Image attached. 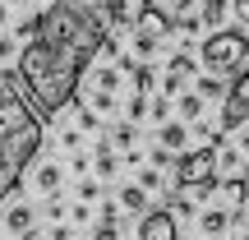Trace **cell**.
<instances>
[{
	"label": "cell",
	"mask_w": 249,
	"mask_h": 240,
	"mask_svg": "<svg viewBox=\"0 0 249 240\" xmlns=\"http://www.w3.org/2000/svg\"><path fill=\"white\" fill-rule=\"evenodd\" d=\"M60 180H65V171L55 166V162H42V166H37V176H33V185H37V194H60Z\"/></svg>",
	"instance_id": "13"
},
{
	"label": "cell",
	"mask_w": 249,
	"mask_h": 240,
	"mask_svg": "<svg viewBox=\"0 0 249 240\" xmlns=\"http://www.w3.org/2000/svg\"><path fill=\"white\" fill-rule=\"evenodd\" d=\"M235 222V213H226V208H208V213H198V226H203V236H226V226Z\"/></svg>",
	"instance_id": "14"
},
{
	"label": "cell",
	"mask_w": 249,
	"mask_h": 240,
	"mask_svg": "<svg viewBox=\"0 0 249 240\" xmlns=\"http://www.w3.org/2000/svg\"><path fill=\"white\" fill-rule=\"evenodd\" d=\"M240 148H245V152H249V129H245V134H240Z\"/></svg>",
	"instance_id": "38"
},
{
	"label": "cell",
	"mask_w": 249,
	"mask_h": 240,
	"mask_svg": "<svg viewBox=\"0 0 249 240\" xmlns=\"http://www.w3.org/2000/svg\"><path fill=\"white\" fill-rule=\"evenodd\" d=\"M148 116H152V125H166L171 120V97H161V92H157L152 107H148Z\"/></svg>",
	"instance_id": "24"
},
{
	"label": "cell",
	"mask_w": 249,
	"mask_h": 240,
	"mask_svg": "<svg viewBox=\"0 0 249 240\" xmlns=\"http://www.w3.org/2000/svg\"><path fill=\"white\" fill-rule=\"evenodd\" d=\"M198 65H203V74H217V79H240L249 70V37L235 28L208 33L198 46Z\"/></svg>",
	"instance_id": "3"
},
{
	"label": "cell",
	"mask_w": 249,
	"mask_h": 240,
	"mask_svg": "<svg viewBox=\"0 0 249 240\" xmlns=\"http://www.w3.org/2000/svg\"><path fill=\"white\" fill-rule=\"evenodd\" d=\"M28 240H42V236H28Z\"/></svg>",
	"instance_id": "40"
},
{
	"label": "cell",
	"mask_w": 249,
	"mask_h": 240,
	"mask_svg": "<svg viewBox=\"0 0 249 240\" xmlns=\"http://www.w3.org/2000/svg\"><path fill=\"white\" fill-rule=\"evenodd\" d=\"M79 129H83V134H97V129H102V116L88 107V102H79Z\"/></svg>",
	"instance_id": "23"
},
{
	"label": "cell",
	"mask_w": 249,
	"mask_h": 240,
	"mask_svg": "<svg viewBox=\"0 0 249 240\" xmlns=\"http://www.w3.org/2000/svg\"><path fill=\"white\" fill-rule=\"evenodd\" d=\"M92 171H97V180H116V171H120V152L111 148V139L97 143V152H92Z\"/></svg>",
	"instance_id": "11"
},
{
	"label": "cell",
	"mask_w": 249,
	"mask_h": 240,
	"mask_svg": "<svg viewBox=\"0 0 249 240\" xmlns=\"http://www.w3.org/2000/svg\"><path fill=\"white\" fill-rule=\"evenodd\" d=\"M171 162H176V152H166V148H152V166H171Z\"/></svg>",
	"instance_id": "32"
},
{
	"label": "cell",
	"mask_w": 249,
	"mask_h": 240,
	"mask_svg": "<svg viewBox=\"0 0 249 240\" xmlns=\"http://www.w3.org/2000/svg\"><path fill=\"white\" fill-rule=\"evenodd\" d=\"M222 14H226V0H203V14L198 18H203V28L217 33V28H222Z\"/></svg>",
	"instance_id": "21"
},
{
	"label": "cell",
	"mask_w": 249,
	"mask_h": 240,
	"mask_svg": "<svg viewBox=\"0 0 249 240\" xmlns=\"http://www.w3.org/2000/svg\"><path fill=\"white\" fill-rule=\"evenodd\" d=\"M5 55H18V42L9 33H0V60H5Z\"/></svg>",
	"instance_id": "33"
},
{
	"label": "cell",
	"mask_w": 249,
	"mask_h": 240,
	"mask_svg": "<svg viewBox=\"0 0 249 240\" xmlns=\"http://www.w3.org/2000/svg\"><path fill=\"white\" fill-rule=\"evenodd\" d=\"M70 217L83 226V222H92V208H88V203H74V208H70Z\"/></svg>",
	"instance_id": "34"
},
{
	"label": "cell",
	"mask_w": 249,
	"mask_h": 240,
	"mask_svg": "<svg viewBox=\"0 0 249 240\" xmlns=\"http://www.w3.org/2000/svg\"><path fill=\"white\" fill-rule=\"evenodd\" d=\"M70 166H74V176H79V180H83V176H88V166H92V162H88V157H83V152H74V162H70Z\"/></svg>",
	"instance_id": "36"
},
{
	"label": "cell",
	"mask_w": 249,
	"mask_h": 240,
	"mask_svg": "<svg viewBox=\"0 0 249 240\" xmlns=\"http://www.w3.org/2000/svg\"><path fill=\"white\" fill-rule=\"evenodd\" d=\"M231 14H235V33L249 37V0H231Z\"/></svg>",
	"instance_id": "27"
},
{
	"label": "cell",
	"mask_w": 249,
	"mask_h": 240,
	"mask_svg": "<svg viewBox=\"0 0 249 240\" xmlns=\"http://www.w3.org/2000/svg\"><path fill=\"white\" fill-rule=\"evenodd\" d=\"M217 176H222V166H217V148H185L176 157V189H185V194L194 199H208L217 189Z\"/></svg>",
	"instance_id": "4"
},
{
	"label": "cell",
	"mask_w": 249,
	"mask_h": 240,
	"mask_svg": "<svg viewBox=\"0 0 249 240\" xmlns=\"http://www.w3.org/2000/svg\"><path fill=\"white\" fill-rule=\"evenodd\" d=\"M240 240H249V231H245V236H240Z\"/></svg>",
	"instance_id": "41"
},
{
	"label": "cell",
	"mask_w": 249,
	"mask_h": 240,
	"mask_svg": "<svg viewBox=\"0 0 249 240\" xmlns=\"http://www.w3.org/2000/svg\"><path fill=\"white\" fill-rule=\"evenodd\" d=\"M217 125H222L226 134L249 125V70L240 74V79H231V92H226V102H222V116H217Z\"/></svg>",
	"instance_id": "5"
},
{
	"label": "cell",
	"mask_w": 249,
	"mask_h": 240,
	"mask_svg": "<svg viewBox=\"0 0 249 240\" xmlns=\"http://www.w3.org/2000/svg\"><path fill=\"white\" fill-rule=\"evenodd\" d=\"M97 222H116L120 226V203H102L97 208Z\"/></svg>",
	"instance_id": "31"
},
{
	"label": "cell",
	"mask_w": 249,
	"mask_h": 240,
	"mask_svg": "<svg viewBox=\"0 0 249 240\" xmlns=\"http://www.w3.org/2000/svg\"><path fill=\"white\" fill-rule=\"evenodd\" d=\"M5 18H9V5H5V0H0V28H5Z\"/></svg>",
	"instance_id": "37"
},
{
	"label": "cell",
	"mask_w": 249,
	"mask_h": 240,
	"mask_svg": "<svg viewBox=\"0 0 249 240\" xmlns=\"http://www.w3.org/2000/svg\"><path fill=\"white\" fill-rule=\"evenodd\" d=\"M0 231H5V240H28V236H37V208H33V203H9L5 217H0Z\"/></svg>",
	"instance_id": "6"
},
{
	"label": "cell",
	"mask_w": 249,
	"mask_h": 240,
	"mask_svg": "<svg viewBox=\"0 0 249 240\" xmlns=\"http://www.w3.org/2000/svg\"><path fill=\"white\" fill-rule=\"evenodd\" d=\"M42 213L51 217V222H65V217H70V208H65V199H60V194H51V199L42 203Z\"/></svg>",
	"instance_id": "25"
},
{
	"label": "cell",
	"mask_w": 249,
	"mask_h": 240,
	"mask_svg": "<svg viewBox=\"0 0 249 240\" xmlns=\"http://www.w3.org/2000/svg\"><path fill=\"white\" fill-rule=\"evenodd\" d=\"M134 143H139V125H134V120L111 125V148H116V152H129Z\"/></svg>",
	"instance_id": "16"
},
{
	"label": "cell",
	"mask_w": 249,
	"mask_h": 240,
	"mask_svg": "<svg viewBox=\"0 0 249 240\" xmlns=\"http://www.w3.org/2000/svg\"><path fill=\"white\" fill-rule=\"evenodd\" d=\"M92 88H97V92H116V97H120V70H92Z\"/></svg>",
	"instance_id": "19"
},
{
	"label": "cell",
	"mask_w": 249,
	"mask_h": 240,
	"mask_svg": "<svg viewBox=\"0 0 249 240\" xmlns=\"http://www.w3.org/2000/svg\"><path fill=\"white\" fill-rule=\"evenodd\" d=\"M5 5H18V0H5Z\"/></svg>",
	"instance_id": "39"
},
{
	"label": "cell",
	"mask_w": 249,
	"mask_h": 240,
	"mask_svg": "<svg viewBox=\"0 0 249 240\" xmlns=\"http://www.w3.org/2000/svg\"><path fill=\"white\" fill-rule=\"evenodd\" d=\"M152 139H157V148H166V152H185L189 148V125L185 120H166V125H157V129H152Z\"/></svg>",
	"instance_id": "9"
},
{
	"label": "cell",
	"mask_w": 249,
	"mask_h": 240,
	"mask_svg": "<svg viewBox=\"0 0 249 240\" xmlns=\"http://www.w3.org/2000/svg\"><path fill=\"white\" fill-rule=\"evenodd\" d=\"M42 148V120H37L33 102H23L18 92H0V203L18 189L28 162Z\"/></svg>",
	"instance_id": "2"
},
{
	"label": "cell",
	"mask_w": 249,
	"mask_h": 240,
	"mask_svg": "<svg viewBox=\"0 0 249 240\" xmlns=\"http://www.w3.org/2000/svg\"><path fill=\"white\" fill-rule=\"evenodd\" d=\"M157 5L166 9L171 18H176V28H180V18H189V14H194V0H157Z\"/></svg>",
	"instance_id": "22"
},
{
	"label": "cell",
	"mask_w": 249,
	"mask_h": 240,
	"mask_svg": "<svg viewBox=\"0 0 249 240\" xmlns=\"http://www.w3.org/2000/svg\"><path fill=\"white\" fill-rule=\"evenodd\" d=\"M245 203H249V176H226V185H222V208H226V213H240Z\"/></svg>",
	"instance_id": "10"
},
{
	"label": "cell",
	"mask_w": 249,
	"mask_h": 240,
	"mask_svg": "<svg viewBox=\"0 0 249 240\" xmlns=\"http://www.w3.org/2000/svg\"><path fill=\"white\" fill-rule=\"evenodd\" d=\"M116 203H120V213H134V217H143V213H152V199H148V189L143 185H124L120 194H116Z\"/></svg>",
	"instance_id": "12"
},
{
	"label": "cell",
	"mask_w": 249,
	"mask_h": 240,
	"mask_svg": "<svg viewBox=\"0 0 249 240\" xmlns=\"http://www.w3.org/2000/svg\"><path fill=\"white\" fill-rule=\"evenodd\" d=\"M139 240H180L176 213L171 208H152V213L139 217Z\"/></svg>",
	"instance_id": "8"
},
{
	"label": "cell",
	"mask_w": 249,
	"mask_h": 240,
	"mask_svg": "<svg viewBox=\"0 0 249 240\" xmlns=\"http://www.w3.org/2000/svg\"><path fill=\"white\" fill-rule=\"evenodd\" d=\"M134 55H139V65H152V55H157V37L152 33H134Z\"/></svg>",
	"instance_id": "18"
},
{
	"label": "cell",
	"mask_w": 249,
	"mask_h": 240,
	"mask_svg": "<svg viewBox=\"0 0 249 240\" xmlns=\"http://www.w3.org/2000/svg\"><path fill=\"white\" fill-rule=\"evenodd\" d=\"M116 33L97 0H51L42 9L37 37L18 46V83L33 102L37 120H51L79 92L83 74L92 70V55Z\"/></svg>",
	"instance_id": "1"
},
{
	"label": "cell",
	"mask_w": 249,
	"mask_h": 240,
	"mask_svg": "<svg viewBox=\"0 0 249 240\" xmlns=\"http://www.w3.org/2000/svg\"><path fill=\"white\" fill-rule=\"evenodd\" d=\"M176 111H180V120H185V125H198V120H203V97H198L194 88L180 92V97H176Z\"/></svg>",
	"instance_id": "15"
},
{
	"label": "cell",
	"mask_w": 249,
	"mask_h": 240,
	"mask_svg": "<svg viewBox=\"0 0 249 240\" xmlns=\"http://www.w3.org/2000/svg\"><path fill=\"white\" fill-rule=\"evenodd\" d=\"M92 240H120V226L116 222H97L92 226Z\"/></svg>",
	"instance_id": "29"
},
{
	"label": "cell",
	"mask_w": 249,
	"mask_h": 240,
	"mask_svg": "<svg viewBox=\"0 0 249 240\" xmlns=\"http://www.w3.org/2000/svg\"><path fill=\"white\" fill-rule=\"evenodd\" d=\"M46 240H74V226H65V222H55V226H51V236H46Z\"/></svg>",
	"instance_id": "35"
},
{
	"label": "cell",
	"mask_w": 249,
	"mask_h": 240,
	"mask_svg": "<svg viewBox=\"0 0 249 240\" xmlns=\"http://www.w3.org/2000/svg\"><path fill=\"white\" fill-rule=\"evenodd\" d=\"M79 139H83V129H79V125H74V129H60V143H65L70 152H79Z\"/></svg>",
	"instance_id": "30"
},
{
	"label": "cell",
	"mask_w": 249,
	"mask_h": 240,
	"mask_svg": "<svg viewBox=\"0 0 249 240\" xmlns=\"http://www.w3.org/2000/svg\"><path fill=\"white\" fill-rule=\"evenodd\" d=\"M194 92H198V97H222L226 102V92H231V88H226V79H217V74H198V79H194Z\"/></svg>",
	"instance_id": "17"
},
{
	"label": "cell",
	"mask_w": 249,
	"mask_h": 240,
	"mask_svg": "<svg viewBox=\"0 0 249 240\" xmlns=\"http://www.w3.org/2000/svg\"><path fill=\"white\" fill-rule=\"evenodd\" d=\"M139 185L148 189V194H157V189H161V171L157 166H139Z\"/></svg>",
	"instance_id": "26"
},
{
	"label": "cell",
	"mask_w": 249,
	"mask_h": 240,
	"mask_svg": "<svg viewBox=\"0 0 249 240\" xmlns=\"http://www.w3.org/2000/svg\"><path fill=\"white\" fill-rule=\"evenodd\" d=\"M217 166H222L226 176H240V148H231V143H222V148H217Z\"/></svg>",
	"instance_id": "20"
},
{
	"label": "cell",
	"mask_w": 249,
	"mask_h": 240,
	"mask_svg": "<svg viewBox=\"0 0 249 240\" xmlns=\"http://www.w3.org/2000/svg\"><path fill=\"white\" fill-rule=\"evenodd\" d=\"M97 194H102V180H88V176H83L79 180V203H92Z\"/></svg>",
	"instance_id": "28"
},
{
	"label": "cell",
	"mask_w": 249,
	"mask_h": 240,
	"mask_svg": "<svg viewBox=\"0 0 249 240\" xmlns=\"http://www.w3.org/2000/svg\"><path fill=\"white\" fill-rule=\"evenodd\" d=\"M134 23H139L143 33H152L157 42H161V37H171V33H176V18H171L166 9L157 5V0H139V5H134Z\"/></svg>",
	"instance_id": "7"
}]
</instances>
